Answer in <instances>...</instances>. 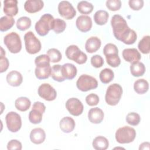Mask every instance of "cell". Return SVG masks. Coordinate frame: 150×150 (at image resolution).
I'll return each instance as SVG.
<instances>
[{
	"label": "cell",
	"mask_w": 150,
	"mask_h": 150,
	"mask_svg": "<svg viewBox=\"0 0 150 150\" xmlns=\"http://www.w3.org/2000/svg\"><path fill=\"white\" fill-rule=\"evenodd\" d=\"M115 139L120 144H128L132 142L136 137L134 128L124 126L118 128L115 132Z\"/></svg>",
	"instance_id": "277c9868"
},
{
	"label": "cell",
	"mask_w": 150,
	"mask_h": 150,
	"mask_svg": "<svg viewBox=\"0 0 150 150\" xmlns=\"http://www.w3.org/2000/svg\"><path fill=\"white\" fill-rule=\"evenodd\" d=\"M140 121V115L137 112H129L127 114L126 117V121L127 122L128 124H129L131 125L136 126L139 124Z\"/></svg>",
	"instance_id": "f35d334b"
},
{
	"label": "cell",
	"mask_w": 150,
	"mask_h": 150,
	"mask_svg": "<svg viewBox=\"0 0 150 150\" xmlns=\"http://www.w3.org/2000/svg\"><path fill=\"white\" fill-rule=\"evenodd\" d=\"M134 89L135 91L138 94H144L147 92L149 89L148 82L144 79H138L134 82Z\"/></svg>",
	"instance_id": "484cf974"
},
{
	"label": "cell",
	"mask_w": 150,
	"mask_h": 150,
	"mask_svg": "<svg viewBox=\"0 0 150 150\" xmlns=\"http://www.w3.org/2000/svg\"><path fill=\"white\" fill-rule=\"evenodd\" d=\"M128 4L129 7L134 10L138 11L141 9L144 6L143 0H129L128 1Z\"/></svg>",
	"instance_id": "ee69618b"
},
{
	"label": "cell",
	"mask_w": 150,
	"mask_h": 150,
	"mask_svg": "<svg viewBox=\"0 0 150 150\" xmlns=\"http://www.w3.org/2000/svg\"><path fill=\"white\" fill-rule=\"evenodd\" d=\"M98 96L94 93H91L87 95L86 97V102L90 106H94L99 103Z\"/></svg>",
	"instance_id": "b9f144b4"
},
{
	"label": "cell",
	"mask_w": 150,
	"mask_h": 150,
	"mask_svg": "<svg viewBox=\"0 0 150 150\" xmlns=\"http://www.w3.org/2000/svg\"><path fill=\"white\" fill-rule=\"evenodd\" d=\"M4 43L12 53H19L22 49V42L20 36L15 32L7 34L4 38Z\"/></svg>",
	"instance_id": "5b68a950"
},
{
	"label": "cell",
	"mask_w": 150,
	"mask_h": 150,
	"mask_svg": "<svg viewBox=\"0 0 150 150\" xmlns=\"http://www.w3.org/2000/svg\"><path fill=\"white\" fill-rule=\"evenodd\" d=\"M4 12L8 16H15L18 12V1L5 0L4 1Z\"/></svg>",
	"instance_id": "e0dca14e"
},
{
	"label": "cell",
	"mask_w": 150,
	"mask_h": 150,
	"mask_svg": "<svg viewBox=\"0 0 150 150\" xmlns=\"http://www.w3.org/2000/svg\"><path fill=\"white\" fill-rule=\"evenodd\" d=\"M65 53L69 59L73 60L79 64L85 63L87 60L86 54L80 50L79 47L74 45L68 46L66 50Z\"/></svg>",
	"instance_id": "52a82bcc"
},
{
	"label": "cell",
	"mask_w": 150,
	"mask_h": 150,
	"mask_svg": "<svg viewBox=\"0 0 150 150\" xmlns=\"http://www.w3.org/2000/svg\"><path fill=\"white\" fill-rule=\"evenodd\" d=\"M58 12L66 19H71L76 15V11L72 4L67 1H62L58 5Z\"/></svg>",
	"instance_id": "8fae6325"
},
{
	"label": "cell",
	"mask_w": 150,
	"mask_h": 150,
	"mask_svg": "<svg viewBox=\"0 0 150 150\" xmlns=\"http://www.w3.org/2000/svg\"><path fill=\"white\" fill-rule=\"evenodd\" d=\"M75 125L74 120L70 117H63L59 123L60 129L65 133H70L72 132L74 129Z\"/></svg>",
	"instance_id": "603a6c76"
},
{
	"label": "cell",
	"mask_w": 150,
	"mask_h": 150,
	"mask_svg": "<svg viewBox=\"0 0 150 150\" xmlns=\"http://www.w3.org/2000/svg\"><path fill=\"white\" fill-rule=\"evenodd\" d=\"M122 54L124 59L131 64L139 62L141 58L140 53L135 48L125 49Z\"/></svg>",
	"instance_id": "2e32d148"
},
{
	"label": "cell",
	"mask_w": 150,
	"mask_h": 150,
	"mask_svg": "<svg viewBox=\"0 0 150 150\" xmlns=\"http://www.w3.org/2000/svg\"><path fill=\"white\" fill-rule=\"evenodd\" d=\"M47 55L50 58V62L53 63L59 62L62 59V54L60 52L55 48L49 49L47 52Z\"/></svg>",
	"instance_id": "d590c367"
},
{
	"label": "cell",
	"mask_w": 150,
	"mask_h": 150,
	"mask_svg": "<svg viewBox=\"0 0 150 150\" xmlns=\"http://www.w3.org/2000/svg\"><path fill=\"white\" fill-rule=\"evenodd\" d=\"M101 44V40L98 38L96 36H91L89 38L86 42V50L89 53L96 52L100 49Z\"/></svg>",
	"instance_id": "7402d4cb"
},
{
	"label": "cell",
	"mask_w": 150,
	"mask_h": 150,
	"mask_svg": "<svg viewBox=\"0 0 150 150\" xmlns=\"http://www.w3.org/2000/svg\"><path fill=\"white\" fill-rule=\"evenodd\" d=\"M103 53L105 56L111 54H118V49L114 44L107 43L104 47Z\"/></svg>",
	"instance_id": "60d3db41"
},
{
	"label": "cell",
	"mask_w": 150,
	"mask_h": 150,
	"mask_svg": "<svg viewBox=\"0 0 150 150\" xmlns=\"http://www.w3.org/2000/svg\"><path fill=\"white\" fill-rule=\"evenodd\" d=\"M130 71L134 77L142 76L145 72V66L142 63L139 62L132 63L130 66Z\"/></svg>",
	"instance_id": "f1b7e54d"
},
{
	"label": "cell",
	"mask_w": 150,
	"mask_h": 150,
	"mask_svg": "<svg viewBox=\"0 0 150 150\" xmlns=\"http://www.w3.org/2000/svg\"><path fill=\"white\" fill-rule=\"evenodd\" d=\"M46 110L45 104L40 101L33 103L32 110L29 113V121L35 124H39L42 120V115Z\"/></svg>",
	"instance_id": "9c48e42d"
},
{
	"label": "cell",
	"mask_w": 150,
	"mask_h": 150,
	"mask_svg": "<svg viewBox=\"0 0 150 150\" xmlns=\"http://www.w3.org/2000/svg\"><path fill=\"white\" fill-rule=\"evenodd\" d=\"M7 149L8 150H21L22 149V144L17 139H12L8 142Z\"/></svg>",
	"instance_id": "f6af8a7d"
},
{
	"label": "cell",
	"mask_w": 150,
	"mask_h": 150,
	"mask_svg": "<svg viewBox=\"0 0 150 150\" xmlns=\"http://www.w3.org/2000/svg\"><path fill=\"white\" fill-rule=\"evenodd\" d=\"M66 108L71 115L79 116L83 111L84 107L80 100L77 98H70L66 103Z\"/></svg>",
	"instance_id": "4fadbf2b"
},
{
	"label": "cell",
	"mask_w": 150,
	"mask_h": 150,
	"mask_svg": "<svg viewBox=\"0 0 150 150\" xmlns=\"http://www.w3.org/2000/svg\"><path fill=\"white\" fill-rule=\"evenodd\" d=\"M77 9L81 13L89 14L90 13L94 8L93 5L86 1H81L77 4Z\"/></svg>",
	"instance_id": "836d02e7"
},
{
	"label": "cell",
	"mask_w": 150,
	"mask_h": 150,
	"mask_svg": "<svg viewBox=\"0 0 150 150\" xmlns=\"http://www.w3.org/2000/svg\"><path fill=\"white\" fill-rule=\"evenodd\" d=\"M6 81L11 86L18 87L21 84L23 81V77L21 73L18 71L13 70L6 75Z\"/></svg>",
	"instance_id": "44dd1931"
},
{
	"label": "cell",
	"mask_w": 150,
	"mask_h": 150,
	"mask_svg": "<svg viewBox=\"0 0 150 150\" xmlns=\"http://www.w3.org/2000/svg\"><path fill=\"white\" fill-rule=\"evenodd\" d=\"M30 100L25 97H21L17 98L15 102V106L17 110L21 111H26L30 107Z\"/></svg>",
	"instance_id": "83f0119b"
},
{
	"label": "cell",
	"mask_w": 150,
	"mask_h": 150,
	"mask_svg": "<svg viewBox=\"0 0 150 150\" xmlns=\"http://www.w3.org/2000/svg\"><path fill=\"white\" fill-rule=\"evenodd\" d=\"M46 138V133L41 128L33 129L30 133V139L35 144H40Z\"/></svg>",
	"instance_id": "ffe728a7"
},
{
	"label": "cell",
	"mask_w": 150,
	"mask_h": 150,
	"mask_svg": "<svg viewBox=\"0 0 150 150\" xmlns=\"http://www.w3.org/2000/svg\"><path fill=\"white\" fill-rule=\"evenodd\" d=\"M31 26V20L27 16L19 18L16 22V27L21 31L26 30Z\"/></svg>",
	"instance_id": "e575fe53"
},
{
	"label": "cell",
	"mask_w": 150,
	"mask_h": 150,
	"mask_svg": "<svg viewBox=\"0 0 150 150\" xmlns=\"http://www.w3.org/2000/svg\"><path fill=\"white\" fill-rule=\"evenodd\" d=\"M92 145L96 150H105L108 148L109 142L105 137L98 136L93 139Z\"/></svg>",
	"instance_id": "d4e9b609"
},
{
	"label": "cell",
	"mask_w": 150,
	"mask_h": 150,
	"mask_svg": "<svg viewBox=\"0 0 150 150\" xmlns=\"http://www.w3.org/2000/svg\"><path fill=\"white\" fill-rule=\"evenodd\" d=\"M149 145H150V144L148 142H143L140 145V146L139 147V149H148V150H149Z\"/></svg>",
	"instance_id": "7dc6e473"
},
{
	"label": "cell",
	"mask_w": 150,
	"mask_h": 150,
	"mask_svg": "<svg viewBox=\"0 0 150 150\" xmlns=\"http://www.w3.org/2000/svg\"><path fill=\"white\" fill-rule=\"evenodd\" d=\"M104 114L98 107L91 108L88 112V118L93 124H100L104 119Z\"/></svg>",
	"instance_id": "d6986e66"
},
{
	"label": "cell",
	"mask_w": 150,
	"mask_h": 150,
	"mask_svg": "<svg viewBox=\"0 0 150 150\" xmlns=\"http://www.w3.org/2000/svg\"><path fill=\"white\" fill-rule=\"evenodd\" d=\"M35 70L36 77L40 80L46 79L51 75L52 67L50 63H43L36 64Z\"/></svg>",
	"instance_id": "5bb4252c"
},
{
	"label": "cell",
	"mask_w": 150,
	"mask_h": 150,
	"mask_svg": "<svg viewBox=\"0 0 150 150\" xmlns=\"http://www.w3.org/2000/svg\"><path fill=\"white\" fill-rule=\"evenodd\" d=\"M122 94V88L119 84L114 83L110 85L107 89L105 96L107 104L112 106L117 105L121 99Z\"/></svg>",
	"instance_id": "3957f363"
},
{
	"label": "cell",
	"mask_w": 150,
	"mask_h": 150,
	"mask_svg": "<svg viewBox=\"0 0 150 150\" xmlns=\"http://www.w3.org/2000/svg\"><path fill=\"white\" fill-rule=\"evenodd\" d=\"M54 18L50 13L43 15L36 22L35 28L38 34L41 36L46 35L50 30L53 29Z\"/></svg>",
	"instance_id": "7a4b0ae2"
},
{
	"label": "cell",
	"mask_w": 150,
	"mask_h": 150,
	"mask_svg": "<svg viewBox=\"0 0 150 150\" xmlns=\"http://www.w3.org/2000/svg\"><path fill=\"white\" fill-rule=\"evenodd\" d=\"M39 96L46 101H53L57 96L56 90L49 84L43 83L41 84L38 90Z\"/></svg>",
	"instance_id": "7c38bea8"
},
{
	"label": "cell",
	"mask_w": 150,
	"mask_h": 150,
	"mask_svg": "<svg viewBox=\"0 0 150 150\" xmlns=\"http://www.w3.org/2000/svg\"><path fill=\"white\" fill-rule=\"evenodd\" d=\"M109 14L104 10H98L94 15V20L98 25H105L108 19Z\"/></svg>",
	"instance_id": "f546056e"
},
{
	"label": "cell",
	"mask_w": 150,
	"mask_h": 150,
	"mask_svg": "<svg viewBox=\"0 0 150 150\" xmlns=\"http://www.w3.org/2000/svg\"><path fill=\"white\" fill-rule=\"evenodd\" d=\"M0 62H1V73L5 71L9 65L8 59L5 57V56H0Z\"/></svg>",
	"instance_id": "bcb514c9"
},
{
	"label": "cell",
	"mask_w": 150,
	"mask_h": 150,
	"mask_svg": "<svg viewBox=\"0 0 150 150\" xmlns=\"http://www.w3.org/2000/svg\"><path fill=\"white\" fill-rule=\"evenodd\" d=\"M77 28L82 32H87L91 30L92 27V20L87 15L79 16L76 21Z\"/></svg>",
	"instance_id": "9a60e30c"
},
{
	"label": "cell",
	"mask_w": 150,
	"mask_h": 150,
	"mask_svg": "<svg viewBox=\"0 0 150 150\" xmlns=\"http://www.w3.org/2000/svg\"><path fill=\"white\" fill-rule=\"evenodd\" d=\"M15 20L11 16H4L0 18V30L5 32L11 29L14 25Z\"/></svg>",
	"instance_id": "4dcf8cb0"
},
{
	"label": "cell",
	"mask_w": 150,
	"mask_h": 150,
	"mask_svg": "<svg viewBox=\"0 0 150 150\" xmlns=\"http://www.w3.org/2000/svg\"><path fill=\"white\" fill-rule=\"evenodd\" d=\"M138 47L139 51L144 54H148L150 52V36H144L139 42Z\"/></svg>",
	"instance_id": "d6a6232c"
},
{
	"label": "cell",
	"mask_w": 150,
	"mask_h": 150,
	"mask_svg": "<svg viewBox=\"0 0 150 150\" xmlns=\"http://www.w3.org/2000/svg\"><path fill=\"white\" fill-rule=\"evenodd\" d=\"M24 40L26 50L29 54H34L40 50L41 43L32 31H29L25 34Z\"/></svg>",
	"instance_id": "8992f818"
},
{
	"label": "cell",
	"mask_w": 150,
	"mask_h": 150,
	"mask_svg": "<svg viewBox=\"0 0 150 150\" xmlns=\"http://www.w3.org/2000/svg\"><path fill=\"white\" fill-rule=\"evenodd\" d=\"M111 25L115 38L126 45H132L137 39L136 32L128 26L125 19L120 15H114L111 20Z\"/></svg>",
	"instance_id": "6da1fadb"
},
{
	"label": "cell",
	"mask_w": 150,
	"mask_h": 150,
	"mask_svg": "<svg viewBox=\"0 0 150 150\" xmlns=\"http://www.w3.org/2000/svg\"><path fill=\"white\" fill-rule=\"evenodd\" d=\"M105 56L107 64L112 67H117L121 63V60L118 56V54H111Z\"/></svg>",
	"instance_id": "8d00e7d4"
},
{
	"label": "cell",
	"mask_w": 150,
	"mask_h": 150,
	"mask_svg": "<svg viewBox=\"0 0 150 150\" xmlns=\"http://www.w3.org/2000/svg\"><path fill=\"white\" fill-rule=\"evenodd\" d=\"M99 77L103 83L107 84L113 80L114 77V73L111 69L109 68H105L100 71Z\"/></svg>",
	"instance_id": "1f68e13d"
},
{
	"label": "cell",
	"mask_w": 150,
	"mask_h": 150,
	"mask_svg": "<svg viewBox=\"0 0 150 150\" xmlns=\"http://www.w3.org/2000/svg\"><path fill=\"white\" fill-rule=\"evenodd\" d=\"M76 86L79 90L85 92L96 88L98 86V82L94 77L87 74H82L77 79Z\"/></svg>",
	"instance_id": "ba28073f"
},
{
	"label": "cell",
	"mask_w": 150,
	"mask_h": 150,
	"mask_svg": "<svg viewBox=\"0 0 150 150\" xmlns=\"http://www.w3.org/2000/svg\"><path fill=\"white\" fill-rule=\"evenodd\" d=\"M106 6L110 11H118L121 6V2L120 0H107Z\"/></svg>",
	"instance_id": "ab89813d"
},
{
	"label": "cell",
	"mask_w": 150,
	"mask_h": 150,
	"mask_svg": "<svg viewBox=\"0 0 150 150\" xmlns=\"http://www.w3.org/2000/svg\"><path fill=\"white\" fill-rule=\"evenodd\" d=\"M7 128L12 132H18L22 127V120L20 115L16 112L11 111L5 116Z\"/></svg>",
	"instance_id": "30bf717a"
},
{
	"label": "cell",
	"mask_w": 150,
	"mask_h": 150,
	"mask_svg": "<svg viewBox=\"0 0 150 150\" xmlns=\"http://www.w3.org/2000/svg\"><path fill=\"white\" fill-rule=\"evenodd\" d=\"M66 27V23L65 21L60 18L54 19L53 30L56 33H60L63 32Z\"/></svg>",
	"instance_id": "74e56055"
},
{
	"label": "cell",
	"mask_w": 150,
	"mask_h": 150,
	"mask_svg": "<svg viewBox=\"0 0 150 150\" xmlns=\"http://www.w3.org/2000/svg\"><path fill=\"white\" fill-rule=\"evenodd\" d=\"M44 6V2L41 0H28L24 4L25 10L29 13H35L40 11Z\"/></svg>",
	"instance_id": "ac0fdd59"
},
{
	"label": "cell",
	"mask_w": 150,
	"mask_h": 150,
	"mask_svg": "<svg viewBox=\"0 0 150 150\" xmlns=\"http://www.w3.org/2000/svg\"><path fill=\"white\" fill-rule=\"evenodd\" d=\"M50 76L54 80L58 82H62L66 80V78L64 77L63 73L62 66L60 64H56L53 66L52 67Z\"/></svg>",
	"instance_id": "4316f807"
},
{
	"label": "cell",
	"mask_w": 150,
	"mask_h": 150,
	"mask_svg": "<svg viewBox=\"0 0 150 150\" xmlns=\"http://www.w3.org/2000/svg\"><path fill=\"white\" fill-rule=\"evenodd\" d=\"M91 64L93 67L96 68H100L103 66V58L98 54L94 55L91 58Z\"/></svg>",
	"instance_id": "7bdbcfd3"
},
{
	"label": "cell",
	"mask_w": 150,
	"mask_h": 150,
	"mask_svg": "<svg viewBox=\"0 0 150 150\" xmlns=\"http://www.w3.org/2000/svg\"><path fill=\"white\" fill-rule=\"evenodd\" d=\"M63 73L66 79L71 80L74 79L77 74V68L71 63H65L62 66Z\"/></svg>",
	"instance_id": "cb8c5ba5"
}]
</instances>
